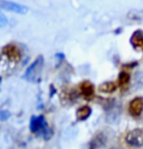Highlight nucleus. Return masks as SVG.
Here are the masks:
<instances>
[{"label": "nucleus", "instance_id": "1", "mask_svg": "<svg viewBox=\"0 0 143 149\" xmlns=\"http://www.w3.org/2000/svg\"><path fill=\"white\" fill-rule=\"evenodd\" d=\"M43 63L44 60L42 56H39L38 58H36L35 61L32 63V65L27 69L26 73H25V78L32 83H36L37 81H39L41 77V73H42Z\"/></svg>", "mask_w": 143, "mask_h": 149}, {"label": "nucleus", "instance_id": "2", "mask_svg": "<svg viewBox=\"0 0 143 149\" xmlns=\"http://www.w3.org/2000/svg\"><path fill=\"white\" fill-rule=\"evenodd\" d=\"M30 131L32 133H37V132H43V136L45 137V139H49V136L47 134V133L52 134L48 128H47V124L44 120V118L42 116L39 117H33L32 121H30Z\"/></svg>", "mask_w": 143, "mask_h": 149}, {"label": "nucleus", "instance_id": "3", "mask_svg": "<svg viewBox=\"0 0 143 149\" xmlns=\"http://www.w3.org/2000/svg\"><path fill=\"white\" fill-rule=\"evenodd\" d=\"M0 9L20 14V15H25L29 11V9L24 5H21L13 1H9V0H0Z\"/></svg>", "mask_w": 143, "mask_h": 149}, {"label": "nucleus", "instance_id": "4", "mask_svg": "<svg viewBox=\"0 0 143 149\" xmlns=\"http://www.w3.org/2000/svg\"><path fill=\"white\" fill-rule=\"evenodd\" d=\"M125 142L133 147H140L143 145V130L135 129L125 136Z\"/></svg>", "mask_w": 143, "mask_h": 149}, {"label": "nucleus", "instance_id": "5", "mask_svg": "<svg viewBox=\"0 0 143 149\" xmlns=\"http://www.w3.org/2000/svg\"><path fill=\"white\" fill-rule=\"evenodd\" d=\"M128 111L131 116L138 117L143 111V100L142 97H135L130 102Z\"/></svg>", "mask_w": 143, "mask_h": 149}, {"label": "nucleus", "instance_id": "6", "mask_svg": "<svg viewBox=\"0 0 143 149\" xmlns=\"http://www.w3.org/2000/svg\"><path fill=\"white\" fill-rule=\"evenodd\" d=\"M80 91L82 93L83 97L85 98H87V100H90L94 95V87L90 82L85 81V82H82L80 85Z\"/></svg>", "mask_w": 143, "mask_h": 149}, {"label": "nucleus", "instance_id": "7", "mask_svg": "<svg viewBox=\"0 0 143 149\" xmlns=\"http://www.w3.org/2000/svg\"><path fill=\"white\" fill-rule=\"evenodd\" d=\"M130 43L134 48H142L143 47V31L142 30H136L133 32L130 38Z\"/></svg>", "mask_w": 143, "mask_h": 149}, {"label": "nucleus", "instance_id": "8", "mask_svg": "<svg viewBox=\"0 0 143 149\" xmlns=\"http://www.w3.org/2000/svg\"><path fill=\"white\" fill-rule=\"evenodd\" d=\"M90 114H91V109L89 106L87 105L81 106L77 111V118L78 121H85L90 116Z\"/></svg>", "mask_w": 143, "mask_h": 149}, {"label": "nucleus", "instance_id": "9", "mask_svg": "<svg viewBox=\"0 0 143 149\" xmlns=\"http://www.w3.org/2000/svg\"><path fill=\"white\" fill-rule=\"evenodd\" d=\"M130 74L127 72H120L119 75V85L123 90H125L130 84Z\"/></svg>", "mask_w": 143, "mask_h": 149}, {"label": "nucleus", "instance_id": "10", "mask_svg": "<svg viewBox=\"0 0 143 149\" xmlns=\"http://www.w3.org/2000/svg\"><path fill=\"white\" fill-rule=\"evenodd\" d=\"M128 18L133 21L143 22V10L141 9H132L128 13Z\"/></svg>", "mask_w": 143, "mask_h": 149}, {"label": "nucleus", "instance_id": "11", "mask_svg": "<svg viewBox=\"0 0 143 149\" xmlns=\"http://www.w3.org/2000/svg\"><path fill=\"white\" fill-rule=\"evenodd\" d=\"M4 54L7 56L8 58H11V60H19L20 55L18 50L16 49L14 46H8L4 49Z\"/></svg>", "mask_w": 143, "mask_h": 149}, {"label": "nucleus", "instance_id": "12", "mask_svg": "<svg viewBox=\"0 0 143 149\" xmlns=\"http://www.w3.org/2000/svg\"><path fill=\"white\" fill-rule=\"evenodd\" d=\"M116 89H117V86L114 82H106V83L101 84L99 86V91L102 93H106V94H108V93H113L116 91Z\"/></svg>", "mask_w": 143, "mask_h": 149}, {"label": "nucleus", "instance_id": "13", "mask_svg": "<svg viewBox=\"0 0 143 149\" xmlns=\"http://www.w3.org/2000/svg\"><path fill=\"white\" fill-rule=\"evenodd\" d=\"M7 24H8L7 17L3 13L0 12V27H4L5 26H7Z\"/></svg>", "mask_w": 143, "mask_h": 149}, {"label": "nucleus", "instance_id": "14", "mask_svg": "<svg viewBox=\"0 0 143 149\" xmlns=\"http://www.w3.org/2000/svg\"><path fill=\"white\" fill-rule=\"evenodd\" d=\"M10 117V113L6 110L0 111V120L1 121H6L8 118Z\"/></svg>", "mask_w": 143, "mask_h": 149}]
</instances>
